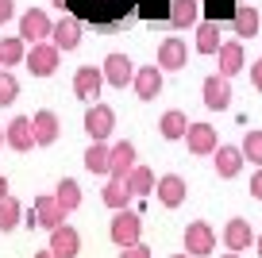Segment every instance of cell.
<instances>
[{
	"instance_id": "obj_1",
	"label": "cell",
	"mask_w": 262,
	"mask_h": 258,
	"mask_svg": "<svg viewBox=\"0 0 262 258\" xmlns=\"http://www.w3.org/2000/svg\"><path fill=\"white\" fill-rule=\"evenodd\" d=\"M108 235H112L116 247H131V243H139V235H143V220H139V212H131V208H116Z\"/></svg>"
},
{
	"instance_id": "obj_2",
	"label": "cell",
	"mask_w": 262,
	"mask_h": 258,
	"mask_svg": "<svg viewBox=\"0 0 262 258\" xmlns=\"http://www.w3.org/2000/svg\"><path fill=\"white\" fill-rule=\"evenodd\" d=\"M27 227H42V231H54L58 224H66V212H62V204L54 201V197H39V201L31 204V212H27V220H24Z\"/></svg>"
},
{
	"instance_id": "obj_3",
	"label": "cell",
	"mask_w": 262,
	"mask_h": 258,
	"mask_svg": "<svg viewBox=\"0 0 262 258\" xmlns=\"http://www.w3.org/2000/svg\"><path fill=\"white\" fill-rule=\"evenodd\" d=\"M58 54L62 50L54 47V42H31V50L24 54V62H27V70L35 73V77H54V70H58Z\"/></svg>"
},
{
	"instance_id": "obj_4",
	"label": "cell",
	"mask_w": 262,
	"mask_h": 258,
	"mask_svg": "<svg viewBox=\"0 0 262 258\" xmlns=\"http://www.w3.org/2000/svg\"><path fill=\"white\" fill-rule=\"evenodd\" d=\"M185 250L193 258H205L216 250V231L205 224V220H193V224L185 227Z\"/></svg>"
},
{
	"instance_id": "obj_5",
	"label": "cell",
	"mask_w": 262,
	"mask_h": 258,
	"mask_svg": "<svg viewBox=\"0 0 262 258\" xmlns=\"http://www.w3.org/2000/svg\"><path fill=\"white\" fill-rule=\"evenodd\" d=\"M100 73H104V85L127 89L131 77H135V62H131L127 54H108V58H104V66H100Z\"/></svg>"
},
{
	"instance_id": "obj_6",
	"label": "cell",
	"mask_w": 262,
	"mask_h": 258,
	"mask_svg": "<svg viewBox=\"0 0 262 258\" xmlns=\"http://www.w3.org/2000/svg\"><path fill=\"white\" fill-rule=\"evenodd\" d=\"M112 127H116V112H112L108 104H93L89 112H85V131H89V139H100V143H108Z\"/></svg>"
},
{
	"instance_id": "obj_7",
	"label": "cell",
	"mask_w": 262,
	"mask_h": 258,
	"mask_svg": "<svg viewBox=\"0 0 262 258\" xmlns=\"http://www.w3.org/2000/svg\"><path fill=\"white\" fill-rule=\"evenodd\" d=\"M50 16L42 8H31V12H24V16H19V39L24 42H42L50 35Z\"/></svg>"
},
{
	"instance_id": "obj_8",
	"label": "cell",
	"mask_w": 262,
	"mask_h": 258,
	"mask_svg": "<svg viewBox=\"0 0 262 258\" xmlns=\"http://www.w3.org/2000/svg\"><path fill=\"white\" fill-rule=\"evenodd\" d=\"M50 250H54V258H77L81 254V235H77V227L58 224L54 231H50Z\"/></svg>"
},
{
	"instance_id": "obj_9",
	"label": "cell",
	"mask_w": 262,
	"mask_h": 258,
	"mask_svg": "<svg viewBox=\"0 0 262 258\" xmlns=\"http://www.w3.org/2000/svg\"><path fill=\"white\" fill-rule=\"evenodd\" d=\"M189 66V47L178 39V35H170V39H162V47H158V70H185Z\"/></svg>"
},
{
	"instance_id": "obj_10",
	"label": "cell",
	"mask_w": 262,
	"mask_h": 258,
	"mask_svg": "<svg viewBox=\"0 0 262 258\" xmlns=\"http://www.w3.org/2000/svg\"><path fill=\"white\" fill-rule=\"evenodd\" d=\"M4 143L12 146V150H19V154H27V150H35V135H31V116H16V120L4 127Z\"/></svg>"
},
{
	"instance_id": "obj_11",
	"label": "cell",
	"mask_w": 262,
	"mask_h": 258,
	"mask_svg": "<svg viewBox=\"0 0 262 258\" xmlns=\"http://www.w3.org/2000/svg\"><path fill=\"white\" fill-rule=\"evenodd\" d=\"M185 146H189V154H212L216 146V127H208V123H189L185 127Z\"/></svg>"
},
{
	"instance_id": "obj_12",
	"label": "cell",
	"mask_w": 262,
	"mask_h": 258,
	"mask_svg": "<svg viewBox=\"0 0 262 258\" xmlns=\"http://www.w3.org/2000/svg\"><path fill=\"white\" fill-rule=\"evenodd\" d=\"M205 104L212 108V112H224V108L231 104V77H224V73L205 77Z\"/></svg>"
},
{
	"instance_id": "obj_13",
	"label": "cell",
	"mask_w": 262,
	"mask_h": 258,
	"mask_svg": "<svg viewBox=\"0 0 262 258\" xmlns=\"http://www.w3.org/2000/svg\"><path fill=\"white\" fill-rule=\"evenodd\" d=\"M131 85H135L139 100H155L158 93H162V70H158V66H139L135 77H131Z\"/></svg>"
},
{
	"instance_id": "obj_14",
	"label": "cell",
	"mask_w": 262,
	"mask_h": 258,
	"mask_svg": "<svg viewBox=\"0 0 262 258\" xmlns=\"http://www.w3.org/2000/svg\"><path fill=\"white\" fill-rule=\"evenodd\" d=\"M50 39H54L58 50H77L81 47V24L74 16H62L54 27H50Z\"/></svg>"
},
{
	"instance_id": "obj_15",
	"label": "cell",
	"mask_w": 262,
	"mask_h": 258,
	"mask_svg": "<svg viewBox=\"0 0 262 258\" xmlns=\"http://www.w3.org/2000/svg\"><path fill=\"white\" fill-rule=\"evenodd\" d=\"M100 89H104V73H100L97 66H81V70L74 73V93H77L81 100L100 97Z\"/></svg>"
},
{
	"instance_id": "obj_16",
	"label": "cell",
	"mask_w": 262,
	"mask_h": 258,
	"mask_svg": "<svg viewBox=\"0 0 262 258\" xmlns=\"http://www.w3.org/2000/svg\"><path fill=\"white\" fill-rule=\"evenodd\" d=\"M131 166H135V146H131L127 139L108 146V178H127Z\"/></svg>"
},
{
	"instance_id": "obj_17",
	"label": "cell",
	"mask_w": 262,
	"mask_h": 258,
	"mask_svg": "<svg viewBox=\"0 0 262 258\" xmlns=\"http://www.w3.org/2000/svg\"><path fill=\"white\" fill-rule=\"evenodd\" d=\"M216 58H220V73L224 77H235L239 70L247 66L243 58V39H231V42H220V50H216Z\"/></svg>"
},
{
	"instance_id": "obj_18",
	"label": "cell",
	"mask_w": 262,
	"mask_h": 258,
	"mask_svg": "<svg viewBox=\"0 0 262 258\" xmlns=\"http://www.w3.org/2000/svg\"><path fill=\"white\" fill-rule=\"evenodd\" d=\"M31 135H35V146H50V143H58V116L54 112H35L31 116Z\"/></svg>"
},
{
	"instance_id": "obj_19",
	"label": "cell",
	"mask_w": 262,
	"mask_h": 258,
	"mask_svg": "<svg viewBox=\"0 0 262 258\" xmlns=\"http://www.w3.org/2000/svg\"><path fill=\"white\" fill-rule=\"evenodd\" d=\"M155 193H158V204H166V208H178V204L185 201V181H181L178 174H166V178L155 181Z\"/></svg>"
},
{
	"instance_id": "obj_20",
	"label": "cell",
	"mask_w": 262,
	"mask_h": 258,
	"mask_svg": "<svg viewBox=\"0 0 262 258\" xmlns=\"http://www.w3.org/2000/svg\"><path fill=\"white\" fill-rule=\"evenodd\" d=\"M216 174H220V178H239V169H243V150H239V146H216Z\"/></svg>"
},
{
	"instance_id": "obj_21",
	"label": "cell",
	"mask_w": 262,
	"mask_h": 258,
	"mask_svg": "<svg viewBox=\"0 0 262 258\" xmlns=\"http://www.w3.org/2000/svg\"><path fill=\"white\" fill-rule=\"evenodd\" d=\"M224 243H228V250H247L254 243V231L247 220H228L224 224Z\"/></svg>"
},
{
	"instance_id": "obj_22",
	"label": "cell",
	"mask_w": 262,
	"mask_h": 258,
	"mask_svg": "<svg viewBox=\"0 0 262 258\" xmlns=\"http://www.w3.org/2000/svg\"><path fill=\"white\" fill-rule=\"evenodd\" d=\"M131 197H135V193H131V185H127L123 178H108V185L100 189V201H104L112 212H116V208H127Z\"/></svg>"
},
{
	"instance_id": "obj_23",
	"label": "cell",
	"mask_w": 262,
	"mask_h": 258,
	"mask_svg": "<svg viewBox=\"0 0 262 258\" xmlns=\"http://www.w3.org/2000/svg\"><path fill=\"white\" fill-rule=\"evenodd\" d=\"M216 50H220V24L216 19L196 24V54H216Z\"/></svg>"
},
{
	"instance_id": "obj_24",
	"label": "cell",
	"mask_w": 262,
	"mask_h": 258,
	"mask_svg": "<svg viewBox=\"0 0 262 258\" xmlns=\"http://www.w3.org/2000/svg\"><path fill=\"white\" fill-rule=\"evenodd\" d=\"M54 201L62 204V212H74V208H81V185H77L74 178H62V181H58V193H54Z\"/></svg>"
},
{
	"instance_id": "obj_25",
	"label": "cell",
	"mask_w": 262,
	"mask_h": 258,
	"mask_svg": "<svg viewBox=\"0 0 262 258\" xmlns=\"http://www.w3.org/2000/svg\"><path fill=\"white\" fill-rule=\"evenodd\" d=\"M196 12H201L196 0H173V4H170V24L173 27H193L196 24Z\"/></svg>"
},
{
	"instance_id": "obj_26",
	"label": "cell",
	"mask_w": 262,
	"mask_h": 258,
	"mask_svg": "<svg viewBox=\"0 0 262 258\" xmlns=\"http://www.w3.org/2000/svg\"><path fill=\"white\" fill-rule=\"evenodd\" d=\"M24 54H27V42L19 39V35H8V39L0 42V66H4V70H8V66H19Z\"/></svg>"
},
{
	"instance_id": "obj_27",
	"label": "cell",
	"mask_w": 262,
	"mask_h": 258,
	"mask_svg": "<svg viewBox=\"0 0 262 258\" xmlns=\"http://www.w3.org/2000/svg\"><path fill=\"white\" fill-rule=\"evenodd\" d=\"M254 31H258V8L239 4V8H235V35H239V39H251Z\"/></svg>"
},
{
	"instance_id": "obj_28",
	"label": "cell",
	"mask_w": 262,
	"mask_h": 258,
	"mask_svg": "<svg viewBox=\"0 0 262 258\" xmlns=\"http://www.w3.org/2000/svg\"><path fill=\"white\" fill-rule=\"evenodd\" d=\"M24 224V208H19L16 197H0V231H12V227Z\"/></svg>"
},
{
	"instance_id": "obj_29",
	"label": "cell",
	"mask_w": 262,
	"mask_h": 258,
	"mask_svg": "<svg viewBox=\"0 0 262 258\" xmlns=\"http://www.w3.org/2000/svg\"><path fill=\"white\" fill-rule=\"evenodd\" d=\"M131 185V193L135 197H147V193H155V174H150L147 166H131V174L123 178Z\"/></svg>"
},
{
	"instance_id": "obj_30",
	"label": "cell",
	"mask_w": 262,
	"mask_h": 258,
	"mask_svg": "<svg viewBox=\"0 0 262 258\" xmlns=\"http://www.w3.org/2000/svg\"><path fill=\"white\" fill-rule=\"evenodd\" d=\"M185 127H189V120H185V112H178V108H170V112L158 120L162 139H181V135H185Z\"/></svg>"
},
{
	"instance_id": "obj_31",
	"label": "cell",
	"mask_w": 262,
	"mask_h": 258,
	"mask_svg": "<svg viewBox=\"0 0 262 258\" xmlns=\"http://www.w3.org/2000/svg\"><path fill=\"white\" fill-rule=\"evenodd\" d=\"M85 169L89 174H108V143L93 139V146L85 150Z\"/></svg>"
},
{
	"instance_id": "obj_32",
	"label": "cell",
	"mask_w": 262,
	"mask_h": 258,
	"mask_svg": "<svg viewBox=\"0 0 262 258\" xmlns=\"http://www.w3.org/2000/svg\"><path fill=\"white\" fill-rule=\"evenodd\" d=\"M16 97H19V81H16V73L0 70V108L16 104Z\"/></svg>"
},
{
	"instance_id": "obj_33",
	"label": "cell",
	"mask_w": 262,
	"mask_h": 258,
	"mask_svg": "<svg viewBox=\"0 0 262 258\" xmlns=\"http://www.w3.org/2000/svg\"><path fill=\"white\" fill-rule=\"evenodd\" d=\"M243 158H251L254 166H262V131H247V139H243Z\"/></svg>"
},
{
	"instance_id": "obj_34",
	"label": "cell",
	"mask_w": 262,
	"mask_h": 258,
	"mask_svg": "<svg viewBox=\"0 0 262 258\" xmlns=\"http://www.w3.org/2000/svg\"><path fill=\"white\" fill-rule=\"evenodd\" d=\"M120 258H150V247H143V243H131V247H120Z\"/></svg>"
},
{
	"instance_id": "obj_35",
	"label": "cell",
	"mask_w": 262,
	"mask_h": 258,
	"mask_svg": "<svg viewBox=\"0 0 262 258\" xmlns=\"http://www.w3.org/2000/svg\"><path fill=\"white\" fill-rule=\"evenodd\" d=\"M12 16H16V0H0V27L8 24Z\"/></svg>"
},
{
	"instance_id": "obj_36",
	"label": "cell",
	"mask_w": 262,
	"mask_h": 258,
	"mask_svg": "<svg viewBox=\"0 0 262 258\" xmlns=\"http://www.w3.org/2000/svg\"><path fill=\"white\" fill-rule=\"evenodd\" d=\"M251 85H254V89L262 93V58H258V62L251 66Z\"/></svg>"
},
{
	"instance_id": "obj_37",
	"label": "cell",
	"mask_w": 262,
	"mask_h": 258,
	"mask_svg": "<svg viewBox=\"0 0 262 258\" xmlns=\"http://www.w3.org/2000/svg\"><path fill=\"white\" fill-rule=\"evenodd\" d=\"M251 197H254V201H262V169L251 178Z\"/></svg>"
},
{
	"instance_id": "obj_38",
	"label": "cell",
	"mask_w": 262,
	"mask_h": 258,
	"mask_svg": "<svg viewBox=\"0 0 262 258\" xmlns=\"http://www.w3.org/2000/svg\"><path fill=\"white\" fill-rule=\"evenodd\" d=\"M0 197H8V178L0 174Z\"/></svg>"
},
{
	"instance_id": "obj_39",
	"label": "cell",
	"mask_w": 262,
	"mask_h": 258,
	"mask_svg": "<svg viewBox=\"0 0 262 258\" xmlns=\"http://www.w3.org/2000/svg\"><path fill=\"white\" fill-rule=\"evenodd\" d=\"M35 258H54V250H50V247L47 250H35Z\"/></svg>"
},
{
	"instance_id": "obj_40",
	"label": "cell",
	"mask_w": 262,
	"mask_h": 258,
	"mask_svg": "<svg viewBox=\"0 0 262 258\" xmlns=\"http://www.w3.org/2000/svg\"><path fill=\"white\" fill-rule=\"evenodd\" d=\"M254 250H258V258H262V235H254Z\"/></svg>"
},
{
	"instance_id": "obj_41",
	"label": "cell",
	"mask_w": 262,
	"mask_h": 258,
	"mask_svg": "<svg viewBox=\"0 0 262 258\" xmlns=\"http://www.w3.org/2000/svg\"><path fill=\"white\" fill-rule=\"evenodd\" d=\"M224 258H239V250H231V254H224Z\"/></svg>"
},
{
	"instance_id": "obj_42",
	"label": "cell",
	"mask_w": 262,
	"mask_h": 258,
	"mask_svg": "<svg viewBox=\"0 0 262 258\" xmlns=\"http://www.w3.org/2000/svg\"><path fill=\"white\" fill-rule=\"evenodd\" d=\"M170 258H193V254H170Z\"/></svg>"
},
{
	"instance_id": "obj_43",
	"label": "cell",
	"mask_w": 262,
	"mask_h": 258,
	"mask_svg": "<svg viewBox=\"0 0 262 258\" xmlns=\"http://www.w3.org/2000/svg\"><path fill=\"white\" fill-rule=\"evenodd\" d=\"M54 4H58V8H66V0H54Z\"/></svg>"
},
{
	"instance_id": "obj_44",
	"label": "cell",
	"mask_w": 262,
	"mask_h": 258,
	"mask_svg": "<svg viewBox=\"0 0 262 258\" xmlns=\"http://www.w3.org/2000/svg\"><path fill=\"white\" fill-rule=\"evenodd\" d=\"M0 146H4V127H0Z\"/></svg>"
}]
</instances>
